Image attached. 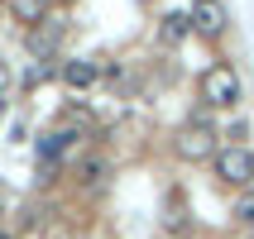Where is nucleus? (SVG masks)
Listing matches in <instances>:
<instances>
[{"label":"nucleus","instance_id":"f257e3e1","mask_svg":"<svg viewBox=\"0 0 254 239\" xmlns=\"http://www.w3.org/2000/svg\"><path fill=\"white\" fill-rule=\"evenodd\" d=\"M201 100L211 105V110H235L240 105V72L230 67V62H211V67L201 72Z\"/></svg>","mask_w":254,"mask_h":239},{"label":"nucleus","instance_id":"f03ea898","mask_svg":"<svg viewBox=\"0 0 254 239\" xmlns=\"http://www.w3.org/2000/svg\"><path fill=\"white\" fill-rule=\"evenodd\" d=\"M211 163H216V177H221L226 187H240V191H250V182H254V153L245 148V143H230V148H221Z\"/></svg>","mask_w":254,"mask_h":239},{"label":"nucleus","instance_id":"7ed1b4c3","mask_svg":"<svg viewBox=\"0 0 254 239\" xmlns=\"http://www.w3.org/2000/svg\"><path fill=\"white\" fill-rule=\"evenodd\" d=\"M178 153L192 158V163H201V158H216L221 148H216V129L206 125V120H187L183 134H178Z\"/></svg>","mask_w":254,"mask_h":239},{"label":"nucleus","instance_id":"20e7f679","mask_svg":"<svg viewBox=\"0 0 254 239\" xmlns=\"http://www.w3.org/2000/svg\"><path fill=\"white\" fill-rule=\"evenodd\" d=\"M63 39H67V19H63V14H48V19H39V24L29 29L24 43H29V53L43 62V57L58 53V43H63Z\"/></svg>","mask_w":254,"mask_h":239},{"label":"nucleus","instance_id":"39448f33","mask_svg":"<svg viewBox=\"0 0 254 239\" xmlns=\"http://www.w3.org/2000/svg\"><path fill=\"white\" fill-rule=\"evenodd\" d=\"M192 29H197L201 39H221V34H226V5H221V0H192Z\"/></svg>","mask_w":254,"mask_h":239},{"label":"nucleus","instance_id":"423d86ee","mask_svg":"<svg viewBox=\"0 0 254 239\" xmlns=\"http://www.w3.org/2000/svg\"><path fill=\"white\" fill-rule=\"evenodd\" d=\"M96 77H101V62H91V57H77V62H67V67H63V82H67L72 91L91 86Z\"/></svg>","mask_w":254,"mask_h":239},{"label":"nucleus","instance_id":"0eeeda50","mask_svg":"<svg viewBox=\"0 0 254 239\" xmlns=\"http://www.w3.org/2000/svg\"><path fill=\"white\" fill-rule=\"evenodd\" d=\"M5 5H10V14L19 24H39V19H48V5L53 0H5Z\"/></svg>","mask_w":254,"mask_h":239},{"label":"nucleus","instance_id":"6e6552de","mask_svg":"<svg viewBox=\"0 0 254 239\" xmlns=\"http://www.w3.org/2000/svg\"><path fill=\"white\" fill-rule=\"evenodd\" d=\"M72 139H77L72 129H53V134H43V139H39V158H43V163H53V158L63 153V148H67Z\"/></svg>","mask_w":254,"mask_h":239},{"label":"nucleus","instance_id":"1a4fd4ad","mask_svg":"<svg viewBox=\"0 0 254 239\" xmlns=\"http://www.w3.org/2000/svg\"><path fill=\"white\" fill-rule=\"evenodd\" d=\"M187 34H192V14H183V10H173L168 19H163V39H168V43H183Z\"/></svg>","mask_w":254,"mask_h":239},{"label":"nucleus","instance_id":"9d476101","mask_svg":"<svg viewBox=\"0 0 254 239\" xmlns=\"http://www.w3.org/2000/svg\"><path fill=\"white\" fill-rule=\"evenodd\" d=\"M77 177H82V187H101V177H106V158H86Z\"/></svg>","mask_w":254,"mask_h":239},{"label":"nucleus","instance_id":"9b49d317","mask_svg":"<svg viewBox=\"0 0 254 239\" xmlns=\"http://www.w3.org/2000/svg\"><path fill=\"white\" fill-rule=\"evenodd\" d=\"M235 220H240V225H254V191H245V196L235 201Z\"/></svg>","mask_w":254,"mask_h":239},{"label":"nucleus","instance_id":"f8f14e48","mask_svg":"<svg viewBox=\"0 0 254 239\" xmlns=\"http://www.w3.org/2000/svg\"><path fill=\"white\" fill-rule=\"evenodd\" d=\"M5 91H10V67L0 62V100H5Z\"/></svg>","mask_w":254,"mask_h":239},{"label":"nucleus","instance_id":"ddd939ff","mask_svg":"<svg viewBox=\"0 0 254 239\" xmlns=\"http://www.w3.org/2000/svg\"><path fill=\"white\" fill-rule=\"evenodd\" d=\"M0 239H14V235H5V230H0Z\"/></svg>","mask_w":254,"mask_h":239},{"label":"nucleus","instance_id":"4468645a","mask_svg":"<svg viewBox=\"0 0 254 239\" xmlns=\"http://www.w3.org/2000/svg\"><path fill=\"white\" fill-rule=\"evenodd\" d=\"M0 115H5V100H0Z\"/></svg>","mask_w":254,"mask_h":239}]
</instances>
